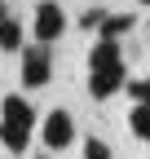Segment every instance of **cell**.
<instances>
[{
	"mask_svg": "<svg viewBox=\"0 0 150 159\" xmlns=\"http://www.w3.org/2000/svg\"><path fill=\"white\" fill-rule=\"evenodd\" d=\"M119 89H124L119 40H102V35H97V44H93V53H88V93L102 102V97L119 93Z\"/></svg>",
	"mask_w": 150,
	"mask_h": 159,
	"instance_id": "cell-1",
	"label": "cell"
},
{
	"mask_svg": "<svg viewBox=\"0 0 150 159\" xmlns=\"http://www.w3.org/2000/svg\"><path fill=\"white\" fill-rule=\"evenodd\" d=\"M31 128H35V111L31 102H22V97H5V106H0V142H5V150H22L31 142Z\"/></svg>",
	"mask_w": 150,
	"mask_h": 159,
	"instance_id": "cell-2",
	"label": "cell"
},
{
	"mask_svg": "<svg viewBox=\"0 0 150 159\" xmlns=\"http://www.w3.org/2000/svg\"><path fill=\"white\" fill-rule=\"evenodd\" d=\"M62 31H66V13H62V5H58V0H40V5H35V40L49 49Z\"/></svg>",
	"mask_w": 150,
	"mask_h": 159,
	"instance_id": "cell-3",
	"label": "cell"
},
{
	"mask_svg": "<svg viewBox=\"0 0 150 159\" xmlns=\"http://www.w3.org/2000/svg\"><path fill=\"white\" fill-rule=\"evenodd\" d=\"M40 137H44V146H49V150H66V146L75 142V119H71L66 111H49Z\"/></svg>",
	"mask_w": 150,
	"mask_h": 159,
	"instance_id": "cell-4",
	"label": "cell"
},
{
	"mask_svg": "<svg viewBox=\"0 0 150 159\" xmlns=\"http://www.w3.org/2000/svg\"><path fill=\"white\" fill-rule=\"evenodd\" d=\"M22 84L27 89H44L49 84V49L44 44L22 49Z\"/></svg>",
	"mask_w": 150,
	"mask_h": 159,
	"instance_id": "cell-5",
	"label": "cell"
},
{
	"mask_svg": "<svg viewBox=\"0 0 150 159\" xmlns=\"http://www.w3.org/2000/svg\"><path fill=\"white\" fill-rule=\"evenodd\" d=\"M0 49H5V53H22V27H18L13 18L0 22Z\"/></svg>",
	"mask_w": 150,
	"mask_h": 159,
	"instance_id": "cell-6",
	"label": "cell"
},
{
	"mask_svg": "<svg viewBox=\"0 0 150 159\" xmlns=\"http://www.w3.org/2000/svg\"><path fill=\"white\" fill-rule=\"evenodd\" d=\"M124 31H133V13H115L102 22V40H119Z\"/></svg>",
	"mask_w": 150,
	"mask_h": 159,
	"instance_id": "cell-7",
	"label": "cell"
},
{
	"mask_svg": "<svg viewBox=\"0 0 150 159\" xmlns=\"http://www.w3.org/2000/svg\"><path fill=\"white\" fill-rule=\"evenodd\" d=\"M128 128H133L141 142H150V102H146V106H133V115H128Z\"/></svg>",
	"mask_w": 150,
	"mask_h": 159,
	"instance_id": "cell-8",
	"label": "cell"
},
{
	"mask_svg": "<svg viewBox=\"0 0 150 159\" xmlns=\"http://www.w3.org/2000/svg\"><path fill=\"white\" fill-rule=\"evenodd\" d=\"M84 159H110V146L102 142V137H88L84 142Z\"/></svg>",
	"mask_w": 150,
	"mask_h": 159,
	"instance_id": "cell-9",
	"label": "cell"
},
{
	"mask_svg": "<svg viewBox=\"0 0 150 159\" xmlns=\"http://www.w3.org/2000/svg\"><path fill=\"white\" fill-rule=\"evenodd\" d=\"M102 22H106V9H88V13L80 18V27H88V31H93V27H102Z\"/></svg>",
	"mask_w": 150,
	"mask_h": 159,
	"instance_id": "cell-10",
	"label": "cell"
},
{
	"mask_svg": "<svg viewBox=\"0 0 150 159\" xmlns=\"http://www.w3.org/2000/svg\"><path fill=\"white\" fill-rule=\"evenodd\" d=\"M5 18H9V13H5V5H0V22H5Z\"/></svg>",
	"mask_w": 150,
	"mask_h": 159,
	"instance_id": "cell-11",
	"label": "cell"
},
{
	"mask_svg": "<svg viewBox=\"0 0 150 159\" xmlns=\"http://www.w3.org/2000/svg\"><path fill=\"white\" fill-rule=\"evenodd\" d=\"M146 93H150V80H146Z\"/></svg>",
	"mask_w": 150,
	"mask_h": 159,
	"instance_id": "cell-12",
	"label": "cell"
},
{
	"mask_svg": "<svg viewBox=\"0 0 150 159\" xmlns=\"http://www.w3.org/2000/svg\"><path fill=\"white\" fill-rule=\"evenodd\" d=\"M146 5H150V0H146Z\"/></svg>",
	"mask_w": 150,
	"mask_h": 159,
	"instance_id": "cell-13",
	"label": "cell"
}]
</instances>
